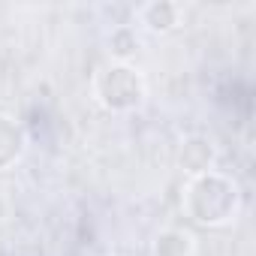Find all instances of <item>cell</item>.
Here are the masks:
<instances>
[{
  "mask_svg": "<svg viewBox=\"0 0 256 256\" xmlns=\"http://www.w3.org/2000/svg\"><path fill=\"white\" fill-rule=\"evenodd\" d=\"M184 211L202 226H223L238 214V187L235 181L217 175L214 169L196 175L184 190Z\"/></svg>",
  "mask_w": 256,
  "mask_h": 256,
  "instance_id": "cell-1",
  "label": "cell"
},
{
  "mask_svg": "<svg viewBox=\"0 0 256 256\" xmlns=\"http://www.w3.org/2000/svg\"><path fill=\"white\" fill-rule=\"evenodd\" d=\"M94 94L112 112H130L145 100V78L130 64H112L94 78Z\"/></svg>",
  "mask_w": 256,
  "mask_h": 256,
  "instance_id": "cell-2",
  "label": "cell"
},
{
  "mask_svg": "<svg viewBox=\"0 0 256 256\" xmlns=\"http://www.w3.org/2000/svg\"><path fill=\"white\" fill-rule=\"evenodd\" d=\"M181 166H184L193 178L211 172V166H214V148H211V142L202 139V136L187 139L184 148H181Z\"/></svg>",
  "mask_w": 256,
  "mask_h": 256,
  "instance_id": "cell-3",
  "label": "cell"
},
{
  "mask_svg": "<svg viewBox=\"0 0 256 256\" xmlns=\"http://www.w3.org/2000/svg\"><path fill=\"white\" fill-rule=\"evenodd\" d=\"M24 151V133L22 126L10 118V114H0V169L12 166Z\"/></svg>",
  "mask_w": 256,
  "mask_h": 256,
  "instance_id": "cell-4",
  "label": "cell"
},
{
  "mask_svg": "<svg viewBox=\"0 0 256 256\" xmlns=\"http://www.w3.org/2000/svg\"><path fill=\"white\" fill-rule=\"evenodd\" d=\"M193 235L181 229H166L154 241V256H193Z\"/></svg>",
  "mask_w": 256,
  "mask_h": 256,
  "instance_id": "cell-5",
  "label": "cell"
},
{
  "mask_svg": "<svg viewBox=\"0 0 256 256\" xmlns=\"http://www.w3.org/2000/svg\"><path fill=\"white\" fill-rule=\"evenodd\" d=\"M142 22L151 30H172L178 24V6L175 4H148V6H142Z\"/></svg>",
  "mask_w": 256,
  "mask_h": 256,
  "instance_id": "cell-6",
  "label": "cell"
}]
</instances>
